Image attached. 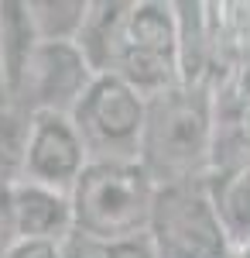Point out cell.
Wrapping results in <instances>:
<instances>
[{
	"instance_id": "11",
	"label": "cell",
	"mask_w": 250,
	"mask_h": 258,
	"mask_svg": "<svg viewBox=\"0 0 250 258\" xmlns=\"http://www.w3.org/2000/svg\"><path fill=\"white\" fill-rule=\"evenodd\" d=\"M127 14H131V4H120V0L89 4V14H86V24L79 31L76 45H79V52L86 55V62L93 66L96 76L113 73L116 45H120V35H123Z\"/></svg>"
},
{
	"instance_id": "17",
	"label": "cell",
	"mask_w": 250,
	"mask_h": 258,
	"mask_svg": "<svg viewBox=\"0 0 250 258\" xmlns=\"http://www.w3.org/2000/svg\"><path fill=\"white\" fill-rule=\"evenodd\" d=\"M11 83H7V66H4V48H0V110H11Z\"/></svg>"
},
{
	"instance_id": "5",
	"label": "cell",
	"mask_w": 250,
	"mask_h": 258,
	"mask_svg": "<svg viewBox=\"0 0 250 258\" xmlns=\"http://www.w3.org/2000/svg\"><path fill=\"white\" fill-rule=\"evenodd\" d=\"M151 238L161 258H226L230 244L212 210L206 182L158 186L151 210Z\"/></svg>"
},
{
	"instance_id": "2",
	"label": "cell",
	"mask_w": 250,
	"mask_h": 258,
	"mask_svg": "<svg viewBox=\"0 0 250 258\" xmlns=\"http://www.w3.org/2000/svg\"><path fill=\"white\" fill-rule=\"evenodd\" d=\"M212 117L199 90L178 86L148 100V124L141 141V165L154 186L192 182L209 159Z\"/></svg>"
},
{
	"instance_id": "10",
	"label": "cell",
	"mask_w": 250,
	"mask_h": 258,
	"mask_svg": "<svg viewBox=\"0 0 250 258\" xmlns=\"http://www.w3.org/2000/svg\"><path fill=\"white\" fill-rule=\"evenodd\" d=\"M38 28L31 18V4L24 0H0V48H4V66H7V83L11 97L18 100L21 83L28 76V66L38 52Z\"/></svg>"
},
{
	"instance_id": "9",
	"label": "cell",
	"mask_w": 250,
	"mask_h": 258,
	"mask_svg": "<svg viewBox=\"0 0 250 258\" xmlns=\"http://www.w3.org/2000/svg\"><path fill=\"white\" fill-rule=\"evenodd\" d=\"M212 200V210L219 217V227L226 234V244L233 251L250 248V159L226 165L219 176L206 182Z\"/></svg>"
},
{
	"instance_id": "8",
	"label": "cell",
	"mask_w": 250,
	"mask_h": 258,
	"mask_svg": "<svg viewBox=\"0 0 250 258\" xmlns=\"http://www.w3.org/2000/svg\"><path fill=\"white\" fill-rule=\"evenodd\" d=\"M14 214H18L21 238L65 244L76 234L72 193H62V189H52V186L28 182V179L14 182Z\"/></svg>"
},
{
	"instance_id": "13",
	"label": "cell",
	"mask_w": 250,
	"mask_h": 258,
	"mask_svg": "<svg viewBox=\"0 0 250 258\" xmlns=\"http://www.w3.org/2000/svg\"><path fill=\"white\" fill-rule=\"evenodd\" d=\"M28 120L14 110H0V186H14L24 176Z\"/></svg>"
},
{
	"instance_id": "15",
	"label": "cell",
	"mask_w": 250,
	"mask_h": 258,
	"mask_svg": "<svg viewBox=\"0 0 250 258\" xmlns=\"http://www.w3.org/2000/svg\"><path fill=\"white\" fill-rule=\"evenodd\" d=\"M21 241L18 214H14V186H0V258Z\"/></svg>"
},
{
	"instance_id": "7",
	"label": "cell",
	"mask_w": 250,
	"mask_h": 258,
	"mask_svg": "<svg viewBox=\"0 0 250 258\" xmlns=\"http://www.w3.org/2000/svg\"><path fill=\"white\" fill-rule=\"evenodd\" d=\"M86 165L89 155L69 114H55V110L28 114V148H24L21 179L72 193Z\"/></svg>"
},
{
	"instance_id": "12",
	"label": "cell",
	"mask_w": 250,
	"mask_h": 258,
	"mask_svg": "<svg viewBox=\"0 0 250 258\" xmlns=\"http://www.w3.org/2000/svg\"><path fill=\"white\" fill-rule=\"evenodd\" d=\"M89 14V0H31L41 41H76Z\"/></svg>"
},
{
	"instance_id": "19",
	"label": "cell",
	"mask_w": 250,
	"mask_h": 258,
	"mask_svg": "<svg viewBox=\"0 0 250 258\" xmlns=\"http://www.w3.org/2000/svg\"><path fill=\"white\" fill-rule=\"evenodd\" d=\"M240 258H250V248H247V251H240Z\"/></svg>"
},
{
	"instance_id": "16",
	"label": "cell",
	"mask_w": 250,
	"mask_h": 258,
	"mask_svg": "<svg viewBox=\"0 0 250 258\" xmlns=\"http://www.w3.org/2000/svg\"><path fill=\"white\" fill-rule=\"evenodd\" d=\"M4 258H65V244H55V241H31V238H21Z\"/></svg>"
},
{
	"instance_id": "1",
	"label": "cell",
	"mask_w": 250,
	"mask_h": 258,
	"mask_svg": "<svg viewBox=\"0 0 250 258\" xmlns=\"http://www.w3.org/2000/svg\"><path fill=\"white\" fill-rule=\"evenodd\" d=\"M158 186L141 162H89L72 186L76 238L93 244L144 234L151 227Z\"/></svg>"
},
{
	"instance_id": "14",
	"label": "cell",
	"mask_w": 250,
	"mask_h": 258,
	"mask_svg": "<svg viewBox=\"0 0 250 258\" xmlns=\"http://www.w3.org/2000/svg\"><path fill=\"white\" fill-rule=\"evenodd\" d=\"M99 255L103 258H161V251L154 244L151 231H144V234L113 241V244H99Z\"/></svg>"
},
{
	"instance_id": "18",
	"label": "cell",
	"mask_w": 250,
	"mask_h": 258,
	"mask_svg": "<svg viewBox=\"0 0 250 258\" xmlns=\"http://www.w3.org/2000/svg\"><path fill=\"white\" fill-rule=\"evenodd\" d=\"M65 258H69V255H65ZM82 258H103V255H99V244L93 248V255H82Z\"/></svg>"
},
{
	"instance_id": "4",
	"label": "cell",
	"mask_w": 250,
	"mask_h": 258,
	"mask_svg": "<svg viewBox=\"0 0 250 258\" xmlns=\"http://www.w3.org/2000/svg\"><path fill=\"white\" fill-rule=\"evenodd\" d=\"M69 117L86 145L89 162H141L148 100L120 76H96Z\"/></svg>"
},
{
	"instance_id": "6",
	"label": "cell",
	"mask_w": 250,
	"mask_h": 258,
	"mask_svg": "<svg viewBox=\"0 0 250 258\" xmlns=\"http://www.w3.org/2000/svg\"><path fill=\"white\" fill-rule=\"evenodd\" d=\"M93 80L96 73L76 41H41L14 103L31 107V114L38 110L72 114L82 93L93 86Z\"/></svg>"
},
{
	"instance_id": "3",
	"label": "cell",
	"mask_w": 250,
	"mask_h": 258,
	"mask_svg": "<svg viewBox=\"0 0 250 258\" xmlns=\"http://www.w3.org/2000/svg\"><path fill=\"white\" fill-rule=\"evenodd\" d=\"M113 76L144 100H154L182 86V38L175 4L141 0L131 4L123 35L116 45Z\"/></svg>"
}]
</instances>
